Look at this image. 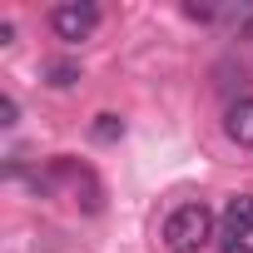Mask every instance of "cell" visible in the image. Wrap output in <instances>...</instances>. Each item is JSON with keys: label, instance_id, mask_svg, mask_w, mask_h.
<instances>
[{"label": "cell", "instance_id": "4", "mask_svg": "<svg viewBox=\"0 0 253 253\" xmlns=\"http://www.w3.org/2000/svg\"><path fill=\"white\" fill-rule=\"evenodd\" d=\"M253 238V194H233L223 209V243H243Z\"/></svg>", "mask_w": 253, "mask_h": 253}, {"label": "cell", "instance_id": "3", "mask_svg": "<svg viewBox=\"0 0 253 253\" xmlns=\"http://www.w3.org/2000/svg\"><path fill=\"white\" fill-rule=\"evenodd\" d=\"M223 134H228L238 149H253V94H238V99L223 109Z\"/></svg>", "mask_w": 253, "mask_h": 253}, {"label": "cell", "instance_id": "6", "mask_svg": "<svg viewBox=\"0 0 253 253\" xmlns=\"http://www.w3.org/2000/svg\"><path fill=\"white\" fill-rule=\"evenodd\" d=\"M45 75H50V84H55V89H70V84L80 80V65H75V60H50V65H45Z\"/></svg>", "mask_w": 253, "mask_h": 253}, {"label": "cell", "instance_id": "8", "mask_svg": "<svg viewBox=\"0 0 253 253\" xmlns=\"http://www.w3.org/2000/svg\"><path fill=\"white\" fill-rule=\"evenodd\" d=\"M238 35L253 40V10H238Z\"/></svg>", "mask_w": 253, "mask_h": 253}, {"label": "cell", "instance_id": "1", "mask_svg": "<svg viewBox=\"0 0 253 253\" xmlns=\"http://www.w3.org/2000/svg\"><path fill=\"white\" fill-rule=\"evenodd\" d=\"M213 243V209L209 204H179L164 218V248L169 253H204Z\"/></svg>", "mask_w": 253, "mask_h": 253}, {"label": "cell", "instance_id": "9", "mask_svg": "<svg viewBox=\"0 0 253 253\" xmlns=\"http://www.w3.org/2000/svg\"><path fill=\"white\" fill-rule=\"evenodd\" d=\"M223 253H253V238H243V243H223Z\"/></svg>", "mask_w": 253, "mask_h": 253}, {"label": "cell", "instance_id": "7", "mask_svg": "<svg viewBox=\"0 0 253 253\" xmlns=\"http://www.w3.org/2000/svg\"><path fill=\"white\" fill-rule=\"evenodd\" d=\"M0 124H5V129H15V124H20V104H15V94H0Z\"/></svg>", "mask_w": 253, "mask_h": 253}, {"label": "cell", "instance_id": "5", "mask_svg": "<svg viewBox=\"0 0 253 253\" xmlns=\"http://www.w3.org/2000/svg\"><path fill=\"white\" fill-rule=\"evenodd\" d=\"M89 134H94L99 144H114V139L124 134V119H119V114H94V124H89Z\"/></svg>", "mask_w": 253, "mask_h": 253}, {"label": "cell", "instance_id": "2", "mask_svg": "<svg viewBox=\"0 0 253 253\" xmlns=\"http://www.w3.org/2000/svg\"><path fill=\"white\" fill-rule=\"evenodd\" d=\"M50 30H55V40L80 45L99 30V5H89V0H60L50 10Z\"/></svg>", "mask_w": 253, "mask_h": 253}]
</instances>
